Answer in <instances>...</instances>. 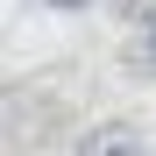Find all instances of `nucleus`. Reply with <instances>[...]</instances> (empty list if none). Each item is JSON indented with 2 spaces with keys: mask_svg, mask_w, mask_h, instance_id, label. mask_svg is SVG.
<instances>
[{
  "mask_svg": "<svg viewBox=\"0 0 156 156\" xmlns=\"http://www.w3.org/2000/svg\"><path fill=\"white\" fill-rule=\"evenodd\" d=\"M71 156H135V128H128V121H107V128H92Z\"/></svg>",
  "mask_w": 156,
  "mask_h": 156,
  "instance_id": "obj_1",
  "label": "nucleus"
},
{
  "mask_svg": "<svg viewBox=\"0 0 156 156\" xmlns=\"http://www.w3.org/2000/svg\"><path fill=\"white\" fill-rule=\"evenodd\" d=\"M135 64H142V71H156V7L142 14V29H135Z\"/></svg>",
  "mask_w": 156,
  "mask_h": 156,
  "instance_id": "obj_2",
  "label": "nucleus"
},
{
  "mask_svg": "<svg viewBox=\"0 0 156 156\" xmlns=\"http://www.w3.org/2000/svg\"><path fill=\"white\" fill-rule=\"evenodd\" d=\"M50 7H121V0H50Z\"/></svg>",
  "mask_w": 156,
  "mask_h": 156,
  "instance_id": "obj_3",
  "label": "nucleus"
}]
</instances>
